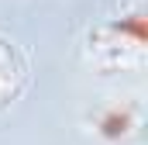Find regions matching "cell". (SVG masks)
Returning a JSON list of instances; mask_svg holds the SVG:
<instances>
[{
    "mask_svg": "<svg viewBox=\"0 0 148 145\" xmlns=\"http://www.w3.org/2000/svg\"><path fill=\"white\" fill-rule=\"evenodd\" d=\"M131 128H134V121H131V114L124 107H110V110H103V114L97 117V131H100L103 138H110V142L124 138Z\"/></svg>",
    "mask_w": 148,
    "mask_h": 145,
    "instance_id": "1",
    "label": "cell"
}]
</instances>
